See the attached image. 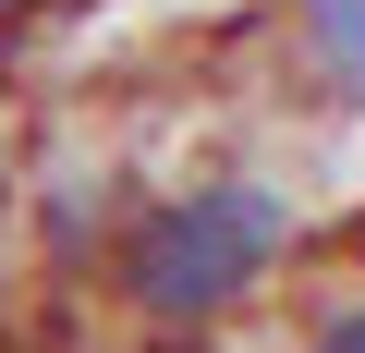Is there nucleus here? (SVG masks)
I'll use <instances>...</instances> for the list:
<instances>
[{"label": "nucleus", "mask_w": 365, "mask_h": 353, "mask_svg": "<svg viewBox=\"0 0 365 353\" xmlns=\"http://www.w3.org/2000/svg\"><path fill=\"white\" fill-rule=\"evenodd\" d=\"M280 256H292V208H280L268 183H195V195L122 220V244H110V292H122L134 329H170V341H182V329L232 317Z\"/></svg>", "instance_id": "obj_1"}, {"label": "nucleus", "mask_w": 365, "mask_h": 353, "mask_svg": "<svg viewBox=\"0 0 365 353\" xmlns=\"http://www.w3.org/2000/svg\"><path fill=\"white\" fill-rule=\"evenodd\" d=\"M304 73L329 86V98H365V0H304Z\"/></svg>", "instance_id": "obj_2"}, {"label": "nucleus", "mask_w": 365, "mask_h": 353, "mask_svg": "<svg viewBox=\"0 0 365 353\" xmlns=\"http://www.w3.org/2000/svg\"><path fill=\"white\" fill-rule=\"evenodd\" d=\"M304 353H365V305H341V317H329V329H317Z\"/></svg>", "instance_id": "obj_3"}]
</instances>
